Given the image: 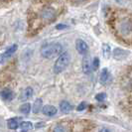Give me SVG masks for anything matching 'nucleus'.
I'll list each match as a JSON object with an SVG mask.
<instances>
[{"label": "nucleus", "instance_id": "nucleus-1", "mask_svg": "<svg viewBox=\"0 0 132 132\" xmlns=\"http://www.w3.org/2000/svg\"><path fill=\"white\" fill-rule=\"evenodd\" d=\"M62 53H63V46L60 43L47 44L41 49V55L46 59H52L54 57L60 56Z\"/></svg>", "mask_w": 132, "mask_h": 132}, {"label": "nucleus", "instance_id": "nucleus-2", "mask_svg": "<svg viewBox=\"0 0 132 132\" xmlns=\"http://www.w3.org/2000/svg\"><path fill=\"white\" fill-rule=\"evenodd\" d=\"M71 61V55L68 52L62 53L60 55L59 59L57 60V62L54 65V72L56 73H62L63 71H65L67 69V67L69 66Z\"/></svg>", "mask_w": 132, "mask_h": 132}, {"label": "nucleus", "instance_id": "nucleus-3", "mask_svg": "<svg viewBox=\"0 0 132 132\" xmlns=\"http://www.w3.org/2000/svg\"><path fill=\"white\" fill-rule=\"evenodd\" d=\"M118 30L121 34L124 36H130L131 34V19L130 17L123 18L120 20L118 24Z\"/></svg>", "mask_w": 132, "mask_h": 132}, {"label": "nucleus", "instance_id": "nucleus-4", "mask_svg": "<svg viewBox=\"0 0 132 132\" xmlns=\"http://www.w3.org/2000/svg\"><path fill=\"white\" fill-rule=\"evenodd\" d=\"M40 16L41 18L46 21V22H51L52 20L55 18V10L51 7H45L41 13H40Z\"/></svg>", "mask_w": 132, "mask_h": 132}, {"label": "nucleus", "instance_id": "nucleus-5", "mask_svg": "<svg viewBox=\"0 0 132 132\" xmlns=\"http://www.w3.org/2000/svg\"><path fill=\"white\" fill-rule=\"evenodd\" d=\"M17 49H18V45H16V44H14V45L9 47L4 53L2 54V55H0V63H4L6 60L9 59L17 51Z\"/></svg>", "mask_w": 132, "mask_h": 132}, {"label": "nucleus", "instance_id": "nucleus-6", "mask_svg": "<svg viewBox=\"0 0 132 132\" xmlns=\"http://www.w3.org/2000/svg\"><path fill=\"white\" fill-rule=\"evenodd\" d=\"M92 63L93 62H92L90 57L88 55H86V57L82 59V71L86 75H89L93 72V64Z\"/></svg>", "mask_w": 132, "mask_h": 132}, {"label": "nucleus", "instance_id": "nucleus-7", "mask_svg": "<svg viewBox=\"0 0 132 132\" xmlns=\"http://www.w3.org/2000/svg\"><path fill=\"white\" fill-rule=\"evenodd\" d=\"M76 48L80 55H87L88 52V45L86 44L84 40L78 39L76 41Z\"/></svg>", "mask_w": 132, "mask_h": 132}, {"label": "nucleus", "instance_id": "nucleus-8", "mask_svg": "<svg viewBox=\"0 0 132 132\" xmlns=\"http://www.w3.org/2000/svg\"><path fill=\"white\" fill-rule=\"evenodd\" d=\"M0 96H1V98L3 99V100H5V101H10V100H12L14 97V93L10 89V88H4L1 93H0Z\"/></svg>", "mask_w": 132, "mask_h": 132}, {"label": "nucleus", "instance_id": "nucleus-9", "mask_svg": "<svg viewBox=\"0 0 132 132\" xmlns=\"http://www.w3.org/2000/svg\"><path fill=\"white\" fill-rule=\"evenodd\" d=\"M128 54L129 53L124 51V50H122L120 48H116L113 50V58L115 60H124Z\"/></svg>", "mask_w": 132, "mask_h": 132}, {"label": "nucleus", "instance_id": "nucleus-10", "mask_svg": "<svg viewBox=\"0 0 132 132\" xmlns=\"http://www.w3.org/2000/svg\"><path fill=\"white\" fill-rule=\"evenodd\" d=\"M42 111H43V113H44L45 115H47V116H54V115H56L57 112H58L57 108L53 105L44 106V107L42 108Z\"/></svg>", "mask_w": 132, "mask_h": 132}, {"label": "nucleus", "instance_id": "nucleus-11", "mask_svg": "<svg viewBox=\"0 0 132 132\" xmlns=\"http://www.w3.org/2000/svg\"><path fill=\"white\" fill-rule=\"evenodd\" d=\"M33 93H34L33 88H32V87H30V86H28L27 88H25V89L23 90V93H21L19 99L20 100H27V99H29V98H31V97H32Z\"/></svg>", "mask_w": 132, "mask_h": 132}, {"label": "nucleus", "instance_id": "nucleus-12", "mask_svg": "<svg viewBox=\"0 0 132 132\" xmlns=\"http://www.w3.org/2000/svg\"><path fill=\"white\" fill-rule=\"evenodd\" d=\"M99 81L101 85H106V82L108 81L109 79V73H108V70L104 68L101 70V73H100V77H99Z\"/></svg>", "mask_w": 132, "mask_h": 132}, {"label": "nucleus", "instance_id": "nucleus-13", "mask_svg": "<svg viewBox=\"0 0 132 132\" xmlns=\"http://www.w3.org/2000/svg\"><path fill=\"white\" fill-rule=\"evenodd\" d=\"M60 108H61V110L64 113H70L73 110V105H72L70 102L64 100V101H62V102L60 103Z\"/></svg>", "mask_w": 132, "mask_h": 132}, {"label": "nucleus", "instance_id": "nucleus-14", "mask_svg": "<svg viewBox=\"0 0 132 132\" xmlns=\"http://www.w3.org/2000/svg\"><path fill=\"white\" fill-rule=\"evenodd\" d=\"M42 104H43V100L41 98H37L36 101L34 102V105H33V112L35 114L40 112V110L42 109Z\"/></svg>", "mask_w": 132, "mask_h": 132}, {"label": "nucleus", "instance_id": "nucleus-15", "mask_svg": "<svg viewBox=\"0 0 132 132\" xmlns=\"http://www.w3.org/2000/svg\"><path fill=\"white\" fill-rule=\"evenodd\" d=\"M32 126H33V124L31 122H29V121H23V122H21V124H20L21 132H27L28 130L32 129Z\"/></svg>", "mask_w": 132, "mask_h": 132}, {"label": "nucleus", "instance_id": "nucleus-16", "mask_svg": "<svg viewBox=\"0 0 132 132\" xmlns=\"http://www.w3.org/2000/svg\"><path fill=\"white\" fill-rule=\"evenodd\" d=\"M7 125H8V128L9 129H12V130H15V129H17L18 128V121H17V119L16 118H12V119H9L8 121H7Z\"/></svg>", "mask_w": 132, "mask_h": 132}, {"label": "nucleus", "instance_id": "nucleus-17", "mask_svg": "<svg viewBox=\"0 0 132 132\" xmlns=\"http://www.w3.org/2000/svg\"><path fill=\"white\" fill-rule=\"evenodd\" d=\"M102 54L105 59H108L110 57V46L108 44H103L102 45Z\"/></svg>", "mask_w": 132, "mask_h": 132}, {"label": "nucleus", "instance_id": "nucleus-18", "mask_svg": "<svg viewBox=\"0 0 132 132\" xmlns=\"http://www.w3.org/2000/svg\"><path fill=\"white\" fill-rule=\"evenodd\" d=\"M30 110H31V105H30V103H24V104H22V105L20 106V111L23 113V114H29L30 113Z\"/></svg>", "mask_w": 132, "mask_h": 132}, {"label": "nucleus", "instance_id": "nucleus-19", "mask_svg": "<svg viewBox=\"0 0 132 132\" xmlns=\"http://www.w3.org/2000/svg\"><path fill=\"white\" fill-rule=\"evenodd\" d=\"M53 132H68V129H67V127L65 125L59 124V125H57L54 128Z\"/></svg>", "mask_w": 132, "mask_h": 132}, {"label": "nucleus", "instance_id": "nucleus-20", "mask_svg": "<svg viewBox=\"0 0 132 132\" xmlns=\"http://www.w3.org/2000/svg\"><path fill=\"white\" fill-rule=\"evenodd\" d=\"M105 98H106V94L104 93H98V94H96V96H95V99H96L97 101H103Z\"/></svg>", "mask_w": 132, "mask_h": 132}, {"label": "nucleus", "instance_id": "nucleus-21", "mask_svg": "<svg viewBox=\"0 0 132 132\" xmlns=\"http://www.w3.org/2000/svg\"><path fill=\"white\" fill-rule=\"evenodd\" d=\"M92 64H93V71L97 70V68L99 67V59L98 58H94V60H93V62L92 63Z\"/></svg>", "mask_w": 132, "mask_h": 132}, {"label": "nucleus", "instance_id": "nucleus-22", "mask_svg": "<svg viewBox=\"0 0 132 132\" xmlns=\"http://www.w3.org/2000/svg\"><path fill=\"white\" fill-rule=\"evenodd\" d=\"M86 101H82V102H80L79 105H78L77 110H78V111H82V110H85V109H86Z\"/></svg>", "mask_w": 132, "mask_h": 132}, {"label": "nucleus", "instance_id": "nucleus-23", "mask_svg": "<svg viewBox=\"0 0 132 132\" xmlns=\"http://www.w3.org/2000/svg\"><path fill=\"white\" fill-rule=\"evenodd\" d=\"M66 28H68V26L65 25V24H59V25L56 26V29H57V30H63V29H66Z\"/></svg>", "mask_w": 132, "mask_h": 132}, {"label": "nucleus", "instance_id": "nucleus-24", "mask_svg": "<svg viewBox=\"0 0 132 132\" xmlns=\"http://www.w3.org/2000/svg\"><path fill=\"white\" fill-rule=\"evenodd\" d=\"M99 132H111L108 128H105V127H103V128H101L100 130H99Z\"/></svg>", "mask_w": 132, "mask_h": 132}, {"label": "nucleus", "instance_id": "nucleus-25", "mask_svg": "<svg viewBox=\"0 0 132 132\" xmlns=\"http://www.w3.org/2000/svg\"><path fill=\"white\" fill-rule=\"evenodd\" d=\"M42 125H44V123H37V124H36V127H37V128H38V127H42Z\"/></svg>", "mask_w": 132, "mask_h": 132}]
</instances>
